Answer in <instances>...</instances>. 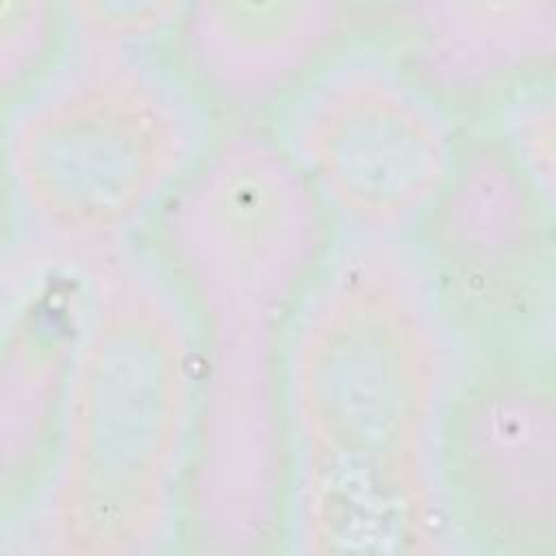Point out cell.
I'll use <instances>...</instances> for the list:
<instances>
[{
	"instance_id": "30bf717a",
	"label": "cell",
	"mask_w": 556,
	"mask_h": 556,
	"mask_svg": "<svg viewBox=\"0 0 556 556\" xmlns=\"http://www.w3.org/2000/svg\"><path fill=\"white\" fill-rule=\"evenodd\" d=\"M80 289L28 293L4 328L0 367V484L4 517L33 506L56 445L80 324Z\"/></svg>"
},
{
	"instance_id": "6da1fadb",
	"label": "cell",
	"mask_w": 556,
	"mask_h": 556,
	"mask_svg": "<svg viewBox=\"0 0 556 556\" xmlns=\"http://www.w3.org/2000/svg\"><path fill=\"white\" fill-rule=\"evenodd\" d=\"M456 348L410 239L334 243L282 348L300 552L430 554L452 536L441 443Z\"/></svg>"
},
{
	"instance_id": "ba28073f",
	"label": "cell",
	"mask_w": 556,
	"mask_h": 556,
	"mask_svg": "<svg viewBox=\"0 0 556 556\" xmlns=\"http://www.w3.org/2000/svg\"><path fill=\"white\" fill-rule=\"evenodd\" d=\"M447 528L491 554H552L556 395L549 354L460 361L441 443Z\"/></svg>"
},
{
	"instance_id": "52a82bcc",
	"label": "cell",
	"mask_w": 556,
	"mask_h": 556,
	"mask_svg": "<svg viewBox=\"0 0 556 556\" xmlns=\"http://www.w3.org/2000/svg\"><path fill=\"white\" fill-rule=\"evenodd\" d=\"M200 389L182 536L213 554H254L287 539L289 434L282 348L289 317H193Z\"/></svg>"
},
{
	"instance_id": "7c38bea8",
	"label": "cell",
	"mask_w": 556,
	"mask_h": 556,
	"mask_svg": "<svg viewBox=\"0 0 556 556\" xmlns=\"http://www.w3.org/2000/svg\"><path fill=\"white\" fill-rule=\"evenodd\" d=\"M70 43L63 4L39 0L0 4V80L4 106L24 96Z\"/></svg>"
},
{
	"instance_id": "7a4b0ae2",
	"label": "cell",
	"mask_w": 556,
	"mask_h": 556,
	"mask_svg": "<svg viewBox=\"0 0 556 556\" xmlns=\"http://www.w3.org/2000/svg\"><path fill=\"white\" fill-rule=\"evenodd\" d=\"M198 389L195 319L161 258L128 245L93 261L33 502L46 552L148 556L182 536Z\"/></svg>"
},
{
	"instance_id": "8992f818",
	"label": "cell",
	"mask_w": 556,
	"mask_h": 556,
	"mask_svg": "<svg viewBox=\"0 0 556 556\" xmlns=\"http://www.w3.org/2000/svg\"><path fill=\"white\" fill-rule=\"evenodd\" d=\"M410 243L458 348L549 354V198L502 135L463 137Z\"/></svg>"
},
{
	"instance_id": "3957f363",
	"label": "cell",
	"mask_w": 556,
	"mask_h": 556,
	"mask_svg": "<svg viewBox=\"0 0 556 556\" xmlns=\"http://www.w3.org/2000/svg\"><path fill=\"white\" fill-rule=\"evenodd\" d=\"M217 128L185 70L150 48L70 41L4 106V178L41 248L98 261L156 222Z\"/></svg>"
},
{
	"instance_id": "9c48e42d",
	"label": "cell",
	"mask_w": 556,
	"mask_h": 556,
	"mask_svg": "<svg viewBox=\"0 0 556 556\" xmlns=\"http://www.w3.org/2000/svg\"><path fill=\"white\" fill-rule=\"evenodd\" d=\"M345 9L324 0L200 2L176 28L182 70L206 100L274 106L339 46Z\"/></svg>"
},
{
	"instance_id": "5b68a950",
	"label": "cell",
	"mask_w": 556,
	"mask_h": 556,
	"mask_svg": "<svg viewBox=\"0 0 556 556\" xmlns=\"http://www.w3.org/2000/svg\"><path fill=\"white\" fill-rule=\"evenodd\" d=\"M156 256L193 315H291L334 241V224L278 137L215 130L156 217Z\"/></svg>"
},
{
	"instance_id": "277c9868",
	"label": "cell",
	"mask_w": 556,
	"mask_h": 556,
	"mask_svg": "<svg viewBox=\"0 0 556 556\" xmlns=\"http://www.w3.org/2000/svg\"><path fill=\"white\" fill-rule=\"evenodd\" d=\"M271 132L345 239L408 241L458 159L445 100L378 46H339L278 104Z\"/></svg>"
},
{
	"instance_id": "8fae6325",
	"label": "cell",
	"mask_w": 556,
	"mask_h": 556,
	"mask_svg": "<svg viewBox=\"0 0 556 556\" xmlns=\"http://www.w3.org/2000/svg\"><path fill=\"white\" fill-rule=\"evenodd\" d=\"M410 70L443 100L536 78L552 67L554 0H441L402 17Z\"/></svg>"
},
{
	"instance_id": "4fadbf2b",
	"label": "cell",
	"mask_w": 556,
	"mask_h": 556,
	"mask_svg": "<svg viewBox=\"0 0 556 556\" xmlns=\"http://www.w3.org/2000/svg\"><path fill=\"white\" fill-rule=\"evenodd\" d=\"M185 7L178 2L106 0L63 4L70 41L113 48H150L165 33H176Z\"/></svg>"
}]
</instances>
